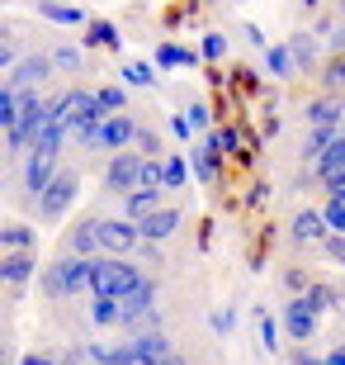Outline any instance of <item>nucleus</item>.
<instances>
[{
  "mask_svg": "<svg viewBox=\"0 0 345 365\" xmlns=\"http://www.w3.org/2000/svg\"><path fill=\"white\" fill-rule=\"evenodd\" d=\"M90 275H95V261H85V257H57V261L43 266L38 289H43V299L62 304V299L90 294Z\"/></svg>",
  "mask_w": 345,
  "mask_h": 365,
  "instance_id": "nucleus-1",
  "label": "nucleus"
},
{
  "mask_svg": "<svg viewBox=\"0 0 345 365\" xmlns=\"http://www.w3.org/2000/svg\"><path fill=\"white\" fill-rule=\"evenodd\" d=\"M147 275H142V266L137 261H128V257H100L95 261V275H90V299H128L142 284Z\"/></svg>",
  "mask_w": 345,
  "mask_h": 365,
  "instance_id": "nucleus-2",
  "label": "nucleus"
},
{
  "mask_svg": "<svg viewBox=\"0 0 345 365\" xmlns=\"http://www.w3.org/2000/svg\"><path fill=\"white\" fill-rule=\"evenodd\" d=\"M137 133H142V123H137L133 114H114V119H105V123H95V128H85L76 143H80L85 152H114V157H119L128 143H137Z\"/></svg>",
  "mask_w": 345,
  "mask_h": 365,
  "instance_id": "nucleus-3",
  "label": "nucleus"
},
{
  "mask_svg": "<svg viewBox=\"0 0 345 365\" xmlns=\"http://www.w3.org/2000/svg\"><path fill=\"white\" fill-rule=\"evenodd\" d=\"M105 190H109V195H119V200L147 190V157H142V152H119V157H109Z\"/></svg>",
  "mask_w": 345,
  "mask_h": 365,
  "instance_id": "nucleus-4",
  "label": "nucleus"
},
{
  "mask_svg": "<svg viewBox=\"0 0 345 365\" xmlns=\"http://www.w3.org/2000/svg\"><path fill=\"white\" fill-rule=\"evenodd\" d=\"M76 195H80V176H76V171H62V176L53 180V190H48V195H43V200L33 204V209H38L43 223H62V218L71 214Z\"/></svg>",
  "mask_w": 345,
  "mask_h": 365,
  "instance_id": "nucleus-5",
  "label": "nucleus"
},
{
  "mask_svg": "<svg viewBox=\"0 0 345 365\" xmlns=\"http://www.w3.org/2000/svg\"><path fill=\"white\" fill-rule=\"evenodd\" d=\"M100 247H105V257H133L142 252V232H137L133 218H100Z\"/></svg>",
  "mask_w": 345,
  "mask_h": 365,
  "instance_id": "nucleus-6",
  "label": "nucleus"
},
{
  "mask_svg": "<svg viewBox=\"0 0 345 365\" xmlns=\"http://www.w3.org/2000/svg\"><path fill=\"white\" fill-rule=\"evenodd\" d=\"M62 257H85V261L105 257V247H100V218H80V223H71L67 237H62Z\"/></svg>",
  "mask_w": 345,
  "mask_h": 365,
  "instance_id": "nucleus-7",
  "label": "nucleus"
},
{
  "mask_svg": "<svg viewBox=\"0 0 345 365\" xmlns=\"http://www.w3.org/2000/svg\"><path fill=\"white\" fill-rule=\"evenodd\" d=\"M62 176V166L53 162V157H38V152H33V157H28L24 166H19V180H24V195L33 204L43 200V195H48V190H53V180Z\"/></svg>",
  "mask_w": 345,
  "mask_h": 365,
  "instance_id": "nucleus-8",
  "label": "nucleus"
},
{
  "mask_svg": "<svg viewBox=\"0 0 345 365\" xmlns=\"http://www.w3.org/2000/svg\"><path fill=\"white\" fill-rule=\"evenodd\" d=\"M53 53H28L19 67L5 76V86H14V91H43V81L53 76Z\"/></svg>",
  "mask_w": 345,
  "mask_h": 365,
  "instance_id": "nucleus-9",
  "label": "nucleus"
},
{
  "mask_svg": "<svg viewBox=\"0 0 345 365\" xmlns=\"http://www.w3.org/2000/svg\"><path fill=\"white\" fill-rule=\"evenodd\" d=\"M284 332H289V341H298V346H307V341L317 337V313L307 309V299H289L284 304Z\"/></svg>",
  "mask_w": 345,
  "mask_h": 365,
  "instance_id": "nucleus-10",
  "label": "nucleus"
},
{
  "mask_svg": "<svg viewBox=\"0 0 345 365\" xmlns=\"http://www.w3.org/2000/svg\"><path fill=\"white\" fill-rule=\"evenodd\" d=\"M38 252H10V257H0V280L10 284L14 294L24 289L28 280H38Z\"/></svg>",
  "mask_w": 345,
  "mask_h": 365,
  "instance_id": "nucleus-11",
  "label": "nucleus"
},
{
  "mask_svg": "<svg viewBox=\"0 0 345 365\" xmlns=\"http://www.w3.org/2000/svg\"><path fill=\"white\" fill-rule=\"evenodd\" d=\"M289 237L293 242H303V247H312V242H327V237H331V228H327V214H322V209H298V214H293V223H289Z\"/></svg>",
  "mask_w": 345,
  "mask_h": 365,
  "instance_id": "nucleus-12",
  "label": "nucleus"
},
{
  "mask_svg": "<svg viewBox=\"0 0 345 365\" xmlns=\"http://www.w3.org/2000/svg\"><path fill=\"white\" fill-rule=\"evenodd\" d=\"M180 223H185V214H180V209H175V204H166V209H156V214L152 218H142V223H137V232H142V242H166V237H175V228H180Z\"/></svg>",
  "mask_w": 345,
  "mask_h": 365,
  "instance_id": "nucleus-13",
  "label": "nucleus"
},
{
  "mask_svg": "<svg viewBox=\"0 0 345 365\" xmlns=\"http://www.w3.org/2000/svg\"><path fill=\"white\" fill-rule=\"evenodd\" d=\"M223 162H227V157L213 148V138H203V143H194V148H189V166H194V176H199L203 185H213V180H218Z\"/></svg>",
  "mask_w": 345,
  "mask_h": 365,
  "instance_id": "nucleus-14",
  "label": "nucleus"
},
{
  "mask_svg": "<svg viewBox=\"0 0 345 365\" xmlns=\"http://www.w3.org/2000/svg\"><path fill=\"white\" fill-rule=\"evenodd\" d=\"M10 252H38V228L5 223V228H0V257H10Z\"/></svg>",
  "mask_w": 345,
  "mask_h": 365,
  "instance_id": "nucleus-15",
  "label": "nucleus"
},
{
  "mask_svg": "<svg viewBox=\"0 0 345 365\" xmlns=\"http://www.w3.org/2000/svg\"><path fill=\"white\" fill-rule=\"evenodd\" d=\"M156 209H166V190H137V195L123 200V218H133V223L152 218Z\"/></svg>",
  "mask_w": 345,
  "mask_h": 365,
  "instance_id": "nucleus-16",
  "label": "nucleus"
},
{
  "mask_svg": "<svg viewBox=\"0 0 345 365\" xmlns=\"http://www.w3.org/2000/svg\"><path fill=\"white\" fill-rule=\"evenodd\" d=\"M303 123H307V128H341V100L322 95V100L303 105Z\"/></svg>",
  "mask_w": 345,
  "mask_h": 365,
  "instance_id": "nucleus-17",
  "label": "nucleus"
},
{
  "mask_svg": "<svg viewBox=\"0 0 345 365\" xmlns=\"http://www.w3.org/2000/svg\"><path fill=\"white\" fill-rule=\"evenodd\" d=\"M128 346H137L147 361H156V365H166L175 356V341L166 337V332H133V341H128Z\"/></svg>",
  "mask_w": 345,
  "mask_h": 365,
  "instance_id": "nucleus-18",
  "label": "nucleus"
},
{
  "mask_svg": "<svg viewBox=\"0 0 345 365\" xmlns=\"http://www.w3.org/2000/svg\"><path fill=\"white\" fill-rule=\"evenodd\" d=\"M38 19H53V24H67V29H90V14L80 5H53V0H38Z\"/></svg>",
  "mask_w": 345,
  "mask_h": 365,
  "instance_id": "nucleus-19",
  "label": "nucleus"
},
{
  "mask_svg": "<svg viewBox=\"0 0 345 365\" xmlns=\"http://www.w3.org/2000/svg\"><path fill=\"white\" fill-rule=\"evenodd\" d=\"M312 171H317L322 185H327V180H336V176H345V133L336 138V143H331L327 152H322V162L312 166Z\"/></svg>",
  "mask_w": 345,
  "mask_h": 365,
  "instance_id": "nucleus-20",
  "label": "nucleus"
},
{
  "mask_svg": "<svg viewBox=\"0 0 345 365\" xmlns=\"http://www.w3.org/2000/svg\"><path fill=\"white\" fill-rule=\"evenodd\" d=\"M85 43H90V48H109V53H119V48H123V34H119V24H114V19H90Z\"/></svg>",
  "mask_w": 345,
  "mask_h": 365,
  "instance_id": "nucleus-21",
  "label": "nucleus"
},
{
  "mask_svg": "<svg viewBox=\"0 0 345 365\" xmlns=\"http://www.w3.org/2000/svg\"><path fill=\"white\" fill-rule=\"evenodd\" d=\"M265 67H270V76H275V81H289V76H298V62H293L289 43H270V48H265Z\"/></svg>",
  "mask_w": 345,
  "mask_h": 365,
  "instance_id": "nucleus-22",
  "label": "nucleus"
},
{
  "mask_svg": "<svg viewBox=\"0 0 345 365\" xmlns=\"http://www.w3.org/2000/svg\"><path fill=\"white\" fill-rule=\"evenodd\" d=\"M194 62H199V53H194V48H180V43H161V48H156V67L161 71L194 67Z\"/></svg>",
  "mask_w": 345,
  "mask_h": 365,
  "instance_id": "nucleus-23",
  "label": "nucleus"
},
{
  "mask_svg": "<svg viewBox=\"0 0 345 365\" xmlns=\"http://www.w3.org/2000/svg\"><path fill=\"white\" fill-rule=\"evenodd\" d=\"M303 299H307V309L317 313V318H322V313H331V309H341V289H336V284H327V280H317Z\"/></svg>",
  "mask_w": 345,
  "mask_h": 365,
  "instance_id": "nucleus-24",
  "label": "nucleus"
},
{
  "mask_svg": "<svg viewBox=\"0 0 345 365\" xmlns=\"http://www.w3.org/2000/svg\"><path fill=\"white\" fill-rule=\"evenodd\" d=\"M67 123H48V128H43V133L38 138H33V152H38V157H53V162H57V152H62V143H67Z\"/></svg>",
  "mask_w": 345,
  "mask_h": 365,
  "instance_id": "nucleus-25",
  "label": "nucleus"
},
{
  "mask_svg": "<svg viewBox=\"0 0 345 365\" xmlns=\"http://www.w3.org/2000/svg\"><path fill=\"white\" fill-rule=\"evenodd\" d=\"M289 53H293V62H298V71H312V67H317V38H312V34H293V38H289Z\"/></svg>",
  "mask_w": 345,
  "mask_h": 365,
  "instance_id": "nucleus-26",
  "label": "nucleus"
},
{
  "mask_svg": "<svg viewBox=\"0 0 345 365\" xmlns=\"http://www.w3.org/2000/svg\"><path fill=\"white\" fill-rule=\"evenodd\" d=\"M336 138H341V128H312V133H307V143H303V162L317 166V162H322V152L331 148Z\"/></svg>",
  "mask_w": 345,
  "mask_h": 365,
  "instance_id": "nucleus-27",
  "label": "nucleus"
},
{
  "mask_svg": "<svg viewBox=\"0 0 345 365\" xmlns=\"http://www.w3.org/2000/svg\"><path fill=\"white\" fill-rule=\"evenodd\" d=\"M90 323L95 327H123V304L119 299H95L90 304Z\"/></svg>",
  "mask_w": 345,
  "mask_h": 365,
  "instance_id": "nucleus-28",
  "label": "nucleus"
},
{
  "mask_svg": "<svg viewBox=\"0 0 345 365\" xmlns=\"http://www.w3.org/2000/svg\"><path fill=\"white\" fill-rule=\"evenodd\" d=\"M0 128H5V133L19 128V91L5 86V81H0Z\"/></svg>",
  "mask_w": 345,
  "mask_h": 365,
  "instance_id": "nucleus-29",
  "label": "nucleus"
},
{
  "mask_svg": "<svg viewBox=\"0 0 345 365\" xmlns=\"http://www.w3.org/2000/svg\"><path fill=\"white\" fill-rule=\"evenodd\" d=\"M123 81L137 86V91H152V86H156V67H152V62H128V67H123Z\"/></svg>",
  "mask_w": 345,
  "mask_h": 365,
  "instance_id": "nucleus-30",
  "label": "nucleus"
},
{
  "mask_svg": "<svg viewBox=\"0 0 345 365\" xmlns=\"http://www.w3.org/2000/svg\"><path fill=\"white\" fill-rule=\"evenodd\" d=\"M100 109L105 114H128V91L123 86H100Z\"/></svg>",
  "mask_w": 345,
  "mask_h": 365,
  "instance_id": "nucleus-31",
  "label": "nucleus"
},
{
  "mask_svg": "<svg viewBox=\"0 0 345 365\" xmlns=\"http://www.w3.org/2000/svg\"><path fill=\"white\" fill-rule=\"evenodd\" d=\"M185 180H189L185 157H180V152H171V157H166V190H185Z\"/></svg>",
  "mask_w": 345,
  "mask_h": 365,
  "instance_id": "nucleus-32",
  "label": "nucleus"
},
{
  "mask_svg": "<svg viewBox=\"0 0 345 365\" xmlns=\"http://www.w3.org/2000/svg\"><path fill=\"white\" fill-rule=\"evenodd\" d=\"M255 327H260V346H265V351H279V323H275V318H270V313L265 309H255Z\"/></svg>",
  "mask_w": 345,
  "mask_h": 365,
  "instance_id": "nucleus-33",
  "label": "nucleus"
},
{
  "mask_svg": "<svg viewBox=\"0 0 345 365\" xmlns=\"http://www.w3.org/2000/svg\"><path fill=\"white\" fill-rule=\"evenodd\" d=\"M312 284H317V280H312L307 271H298V266H289V271H284V289H289L293 299H303L307 289H312Z\"/></svg>",
  "mask_w": 345,
  "mask_h": 365,
  "instance_id": "nucleus-34",
  "label": "nucleus"
},
{
  "mask_svg": "<svg viewBox=\"0 0 345 365\" xmlns=\"http://www.w3.org/2000/svg\"><path fill=\"white\" fill-rule=\"evenodd\" d=\"M80 48H71V43H62V48H53V67L57 71H80Z\"/></svg>",
  "mask_w": 345,
  "mask_h": 365,
  "instance_id": "nucleus-35",
  "label": "nucleus"
},
{
  "mask_svg": "<svg viewBox=\"0 0 345 365\" xmlns=\"http://www.w3.org/2000/svg\"><path fill=\"white\" fill-rule=\"evenodd\" d=\"M223 53H227V34H203V43H199L203 62H223Z\"/></svg>",
  "mask_w": 345,
  "mask_h": 365,
  "instance_id": "nucleus-36",
  "label": "nucleus"
},
{
  "mask_svg": "<svg viewBox=\"0 0 345 365\" xmlns=\"http://www.w3.org/2000/svg\"><path fill=\"white\" fill-rule=\"evenodd\" d=\"M322 214H327V228L345 237V200H327V204H322Z\"/></svg>",
  "mask_w": 345,
  "mask_h": 365,
  "instance_id": "nucleus-37",
  "label": "nucleus"
},
{
  "mask_svg": "<svg viewBox=\"0 0 345 365\" xmlns=\"http://www.w3.org/2000/svg\"><path fill=\"white\" fill-rule=\"evenodd\" d=\"M322 81H327V91H345V57H331V62H327Z\"/></svg>",
  "mask_w": 345,
  "mask_h": 365,
  "instance_id": "nucleus-38",
  "label": "nucleus"
},
{
  "mask_svg": "<svg viewBox=\"0 0 345 365\" xmlns=\"http://www.w3.org/2000/svg\"><path fill=\"white\" fill-rule=\"evenodd\" d=\"M114 365H156V361H147L137 346H128V341H123L119 351H114Z\"/></svg>",
  "mask_w": 345,
  "mask_h": 365,
  "instance_id": "nucleus-39",
  "label": "nucleus"
},
{
  "mask_svg": "<svg viewBox=\"0 0 345 365\" xmlns=\"http://www.w3.org/2000/svg\"><path fill=\"white\" fill-rule=\"evenodd\" d=\"M85 346H90V365H114L119 346H105V341H85Z\"/></svg>",
  "mask_w": 345,
  "mask_h": 365,
  "instance_id": "nucleus-40",
  "label": "nucleus"
},
{
  "mask_svg": "<svg viewBox=\"0 0 345 365\" xmlns=\"http://www.w3.org/2000/svg\"><path fill=\"white\" fill-rule=\"evenodd\" d=\"M322 252H327V257H331L336 266H345V237H341V232H331V237L322 242Z\"/></svg>",
  "mask_w": 345,
  "mask_h": 365,
  "instance_id": "nucleus-41",
  "label": "nucleus"
},
{
  "mask_svg": "<svg viewBox=\"0 0 345 365\" xmlns=\"http://www.w3.org/2000/svg\"><path fill=\"white\" fill-rule=\"evenodd\" d=\"M208 327L218 332V337H227V332L237 327V313H232V309H227V313H213V318H208Z\"/></svg>",
  "mask_w": 345,
  "mask_h": 365,
  "instance_id": "nucleus-42",
  "label": "nucleus"
},
{
  "mask_svg": "<svg viewBox=\"0 0 345 365\" xmlns=\"http://www.w3.org/2000/svg\"><path fill=\"white\" fill-rule=\"evenodd\" d=\"M289 365H327V356L307 351V346H293V351H289Z\"/></svg>",
  "mask_w": 345,
  "mask_h": 365,
  "instance_id": "nucleus-43",
  "label": "nucleus"
},
{
  "mask_svg": "<svg viewBox=\"0 0 345 365\" xmlns=\"http://www.w3.org/2000/svg\"><path fill=\"white\" fill-rule=\"evenodd\" d=\"M137 148H142V157H156V152H161V138L152 133L147 123H142V133H137Z\"/></svg>",
  "mask_w": 345,
  "mask_h": 365,
  "instance_id": "nucleus-44",
  "label": "nucleus"
},
{
  "mask_svg": "<svg viewBox=\"0 0 345 365\" xmlns=\"http://www.w3.org/2000/svg\"><path fill=\"white\" fill-rule=\"evenodd\" d=\"M185 119H189V128H194V133H199V128H208L213 109H208V105H194V109H189V114H185Z\"/></svg>",
  "mask_w": 345,
  "mask_h": 365,
  "instance_id": "nucleus-45",
  "label": "nucleus"
},
{
  "mask_svg": "<svg viewBox=\"0 0 345 365\" xmlns=\"http://www.w3.org/2000/svg\"><path fill=\"white\" fill-rule=\"evenodd\" d=\"M19 365H62V361H57L53 351H24V356H19Z\"/></svg>",
  "mask_w": 345,
  "mask_h": 365,
  "instance_id": "nucleus-46",
  "label": "nucleus"
},
{
  "mask_svg": "<svg viewBox=\"0 0 345 365\" xmlns=\"http://www.w3.org/2000/svg\"><path fill=\"white\" fill-rule=\"evenodd\" d=\"M171 133L180 138V143H189V138H194V128H189V119H185V114H171Z\"/></svg>",
  "mask_w": 345,
  "mask_h": 365,
  "instance_id": "nucleus-47",
  "label": "nucleus"
},
{
  "mask_svg": "<svg viewBox=\"0 0 345 365\" xmlns=\"http://www.w3.org/2000/svg\"><path fill=\"white\" fill-rule=\"evenodd\" d=\"M265 200H270V185H265V180H255V185H251V195H246V204L255 209V204H265Z\"/></svg>",
  "mask_w": 345,
  "mask_h": 365,
  "instance_id": "nucleus-48",
  "label": "nucleus"
},
{
  "mask_svg": "<svg viewBox=\"0 0 345 365\" xmlns=\"http://www.w3.org/2000/svg\"><path fill=\"white\" fill-rule=\"evenodd\" d=\"M142 266H161V247L156 242H142Z\"/></svg>",
  "mask_w": 345,
  "mask_h": 365,
  "instance_id": "nucleus-49",
  "label": "nucleus"
},
{
  "mask_svg": "<svg viewBox=\"0 0 345 365\" xmlns=\"http://www.w3.org/2000/svg\"><path fill=\"white\" fill-rule=\"evenodd\" d=\"M327 200H345V176L327 180Z\"/></svg>",
  "mask_w": 345,
  "mask_h": 365,
  "instance_id": "nucleus-50",
  "label": "nucleus"
},
{
  "mask_svg": "<svg viewBox=\"0 0 345 365\" xmlns=\"http://www.w3.org/2000/svg\"><path fill=\"white\" fill-rule=\"evenodd\" d=\"M246 38H251L255 48H270V43H265V34H260V29H255V24H246Z\"/></svg>",
  "mask_w": 345,
  "mask_h": 365,
  "instance_id": "nucleus-51",
  "label": "nucleus"
},
{
  "mask_svg": "<svg viewBox=\"0 0 345 365\" xmlns=\"http://www.w3.org/2000/svg\"><path fill=\"white\" fill-rule=\"evenodd\" d=\"M327 365H345V341L336 346V351H327Z\"/></svg>",
  "mask_w": 345,
  "mask_h": 365,
  "instance_id": "nucleus-52",
  "label": "nucleus"
},
{
  "mask_svg": "<svg viewBox=\"0 0 345 365\" xmlns=\"http://www.w3.org/2000/svg\"><path fill=\"white\" fill-rule=\"evenodd\" d=\"M166 365H189V361H185V356H180V351H175V356H171V361H166Z\"/></svg>",
  "mask_w": 345,
  "mask_h": 365,
  "instance_id": "nucleus-53",
  "label": "nucleus"
},
{
  "mask_svg": "<svg viewBox=\"0 0 345 365\" xmlns=\"http://www.w3.org/2000/svg\"><path fill=\"white\" fill-rule=\"evenodd\" d=\"M341 309H345V280H341Z\"/></svg>",
  "mask_w": 345,
  "mask_h": 365,
  "instance_id": "nucleus-54",
  "label": "nucleus"
}]
</instances>
